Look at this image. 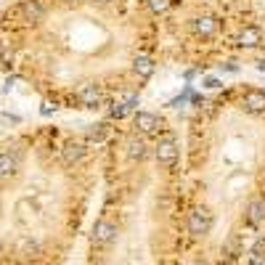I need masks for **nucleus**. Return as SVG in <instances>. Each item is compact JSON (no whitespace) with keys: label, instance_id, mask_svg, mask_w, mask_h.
<instances>
[{"label":"nucleus","instance_id":"obj_1","mask_svg":"<svg viewBox=\"0 0 265 265\" xmlns=\"http://www.w3.org/2000/svg\"><path fill=\"white\" fill-rule=\"evenodd\" d=\"M45 16H48L45 0H19L16 8L8 14V19L21 21V24H40Z\"/></svg>","mask_w":265,"mask_h":265},{"label":"nucleus","instance_id":"obj_2","mask_svg":"<svg viewBox=\"0 0 265 265\" xmlns=\"http://www.w3.org/2000/svg\"><path fill=\"white\" fill-rule=\"evenodd\" d=\"M212 231V212L207 207H197L188 215V234L191 236H207Z\"/></svg>","mask_w":265,"mask_h":265},{"label":"nucleus","instance_id":"obj_3","mask_svg":"<svg viewBox=\"0 0 265 265\" xmlns=\"http://www.w3.org/2000/svg\"><path fill=\"white\" fill-rule=\"evenodd\" d=\"M154 154H157V162L159 165H175L178 162V143L167 135V138H162V141L157 143Z\"/></svg>","mask_w":265,"mask_h":265},{"label":"nucleus","instance_id":"obj_4","mask_svg":"<svg viewBox=\"0 0 265 265\" xmlns=\"http://www.w3.org/2000/svg\"><path fill=\"white\" fill-rule=\"evenodd\" d=\"M114 239H117V225L111 220H98L96 228H93V244L96 247H109Z\"/></svg>","mask_w":265,"mask_h":265},{"label":"nucleus","instance_id":"obj_5","mask_svg":"<svg viewBox=\"0 0 265 265\" xmlns=\"http://www.w3.org/2000/svg\"><path fill=\"white\" fill-rule=\"evenodd\" d=\"M77 101L83 103L85 109H98L101 101H103V93H101L98 85H85V88L77 93Z\"/></svg>","mask_w":265,"mask_h":265},{"label":"nucleus","instance_id":"obj_6","mask_svg":"<svg viewBox=\"0 0 265 265\" xmlns=\"http://www.w3.org/2000/svg\"><path fill=\"white\" fill-rule=\"evenodd\" d=\"M191 29H194V34H199V37H212V34L217 32V19H212V16H197L191 21Z\"/></svg>","mask_w":265,"mask_h":265},{"label":"nucleus","instance_id":"obj_7","mask_svg":"<svg viewBox=\"0 0 265 265\" xmlns=\"http://www.w3.org/2000/svg\"><path fill=\"white\" fill-rule=\"evenodd\" d=\"M247 223L249 225H260V223H265V199L262 197H255L249 204H247Z\"/></svg>","mask_w":265,"mask_h":265},{"label":"nucleus","instance_id":"obj_8","mask_svg":"<svg viewBox=\"0 0 265 265\" xmlns=\"http://www.w3.org/2000/svg\"><path fill=\"white\" fill-rule=\"evenodd\" d=\"M61 159H64V165H77V162H83L85 159V146L83 143H66L61 148Z\"/></svg>","mask_w":265,"mask_h":265},{"label":"nucleus","instance_id":"obj_9","mask_svg":"<svg viewBox=\"0 0 265 265\" xmlns=\"http://www.w3.org/2000/svg\"><path fill=\"white\" fill-rule=\"evenodd\" d=\"M244 109L252 111V114L265 111V93L262 90H247L244 93Z\"/></svg>","mask_w":265,"mask_h":265},{"label":"nucleus","instance_id":"obj_10","mask_svg":"<svg viewBox=\"0 0 265 265\" xmlns=\"http://www.w3.org/2000/svg\"><path fill=\"white\" fill-rule=\"evenodd\" d=\"M135 128L141 130V133H157V128H159V120H157V114H152V111H138L135 114Z\"/></svg>","mask_w":265,"mask_h":265},{"label":"nucleus","instance_id":"obj_11","mask_svg":"<svg viewBox=\"0 0 265 265\" xmlns=\"http://www.w3.org/2000/svg\"><path fill=\"white\" fill-rule=\"evenodd\" d=\"M239 45H244V48H257V45L262 43V32L257 27H244L239 32Z\"/></svg>","mask_w":265,"mask_h":265},{"label":"nucleus","instance_id":"obj_12","mask_svg":"<svg viewBox=\"0 0 265 265\" xmlns=\"http://www.w3.org/2000/svg\"><path fill=\"white\" fill-rule=\"evenodd\" d=\"M154 69H157V64H154V59H148V56H135L133 59V72L141 80H148L154 74Z\"/></svg>","mask_w":265,"mask_h":265},{"label":"nucleus","instance_id":"obj_13","mask_svg":"<svg viewBox=\"0 0 265 265\" xmlns=\"http://www.w3.org/2000/svg\"><path fill=\"white\" fill-rule=\"evenodd\" d=\"M125 148H128V157H130V159H143V157H146V143H143L138 135L128 138V146H125Z\"/></svg>","mask_w":265,"mask_h":265},{"label":"nucleus","instance_id":"obj_14","mask_svg":"<svg viewBox=\"0 0 265 265\" xmlns=\"http://www.w3.org/2000/svg\"><path fill=\"white\" fill-rule=\"evenodd\" d=\"M88 141H96V143H103V141H106V125H90Z\"/></svg>","mask_w":265,"mask_h":265},{"label":"nucleus","instance_id":"obj_15","mask_svg":"<svg viewBox=\"0 0 265 265\" xmlns=\"http://www.w3.org/2000/svg\"><path fill=\"white\" fill-rule=\"evenodd\" d=\"M223 252L228 255V260L239 257V252H241V244H239V239H236V236H234V239H228L225 244H223Z\"/></svg>","mask_w":265,"mask_h":265},{"label":"nucleus","instance_id":"obj_16","mask_svg":"<svg viewBox=\"0 0 265 265\" xmlns=\"http://www.w3.org/2000/svg\"><path fill=\"white\" fill-rule=\"evenodd\" d=\"M191 93H194V90H191V85H186V88H183V93H180L178 98H172V101L167 103V106H172V109H180L183 103H186V101L191 98Z\"/></svg>","mask_w":265,"mask_h":265},{"label":"nucleus","instance_id":"obj_17","mask_svg":"<svg viewBox=\"0 0 265 265\" xmlns=\"http://www.w3.org/2000/svg\"><path fill=\"white\" fill-rule=\"evenodd\" d=\"M148 8H152L154 14H165L170 8V0H148Z\"/></svg>","mask_w":265,"mask_h":265},{"label":"nucleus","instance_id":"obj_18","mask_svg":"<svg viewBox=\"0 0 265 265\" xmlns=\"http://www.w3.org/2000/svg\"><path fill=\"white\" fill-rule=\"evenodd\" d=\"M120 103H122V106L128 109V111H133V109L138 106V96H135V93H128V96H122V101H120Z\"/></svg>","mask_w":265,"mask_h":265},{"label":"nucleus","instance_id":"obj_19","mask_svg":"<svg viewBox=\"0 0 265 265\" xmlns=\"http://www.w3.org/2000/svg\"><path fill=\"white\" fill-rule=\"evenodd\" d=\"M125 114H128V109H125L122 103H114V106L109 109V117H111V120H122Z\"/></svg>","mask_w":265,"mask_h":265},{"label":"nucleus","instance_id":"obj_20","mask_svg":"<svg viewBox=\"0 0 265 265\" xmlns=\"http://www.w3.org/2000/svg\"><path fill=\"white\" fill-rule=\"evenodd\" d=\"M202 85H204V88H210V90H215V88H223V83H220L217 77H204V80H202Z\"/></svg>","mask_w":265,"mask_h":265},{"label":"nucleus","instance_id":"obj_21","mask_svg":"<svg viewBox=\"0 0 265 265\" xmlns=\"http://www.w3.org/2000/svg\"><path fill=\"white\" fill-rule=\"evenodd\" d=\"M252 255H257V257L265 255V239H257V241H255V247H252Z\"/></svg>","mask_w":265,"mask_h":265},{"label":"nucleus","instance_id":"obj_22","mask_svg":"<svg viewBox=\"0 0 265 265\" xmlns=\"http://www.w3.org/2000/svg\"><path fill=\"white\" fill-rule=\"evenodd\" d=\"M53 111H56V106H53V103H48V101H45L43 106H40V114H43V117H51Z\"/></svg>","mask_w":265,"mask_h":265},{"label":"nucleus","instance_id":"obj_23","mask_svg":"<svg viewBox=\"0 0 265 265\" xmlns=\"http://www.w3.org/2000/svg\"><path fill=\"white\" fill-rule=\"evenodd\" d=\"M249 265H265V255H262V257L252 255V257H249Z\"/></svg>","mask_w":265,"mask_h":265},{"label":"nucleus","instance_id":"obj_24","mask_svg":"<svg viewBox=\"0 0 265 265\" xmlns=\"http://www.w3.org/2000/svg\"><path fill=\"white\" fill-rule=\"evenodd\" d=\"M223 69H225V72H239V66H236V64H231V61L223 64Z\"/></svg>","mask_w":265,"mask_h":265},{"label":"nucleus","instance_id":"obj_25","mask_svg":"<svg viewBox=\"0 0 265 265\" xmlns=\"http://www.w3.org/2000/svg\"><path fill=\"white\" fill-rule=\"evenodd\" d=\"M257 69H260V72H265V59H260V61H257Z\"/></svg>","mask_w":265,"mask_h":265},{"label":"nucleus","instance_id":"obj_26","mask_svg":"<svg viewBox=\"0 0 265 265\" xmlns=\"http://www.w3.org/2000/svg\"><path fill=\"white\" fill-rule=\"evenodd\" d=\"M93 3H101V6H106V3H111V0H93Z\"/></svg>","mask_w":265,"mask_h":265},{"label":"nucleus","instance_id":"obj_27","mask_svg":"<svg viewBox=\"0 0 265 265\" xmlns=\"http://www.w3.org/2000/svg\"><path fill=\"white\" fill-rule=\"evenodd\" d=\"M194 265H207V262H204V260H197V262H194Z\"/></svg>","mask_w":265,"mask_h":265},{"label":"nucleus","instance_id":"obj_28","mask_svg":"<svg viewBox=\"0 0 265 265\" xmlns=\"http://www.w3.org/2000/svg\"><path fill=\"white\" fill-rule=\"evenodd\" d=\"M69 3H83V0H69Z\"/></svg>","mask_w":265,"mask_h":265}]
</instances>
